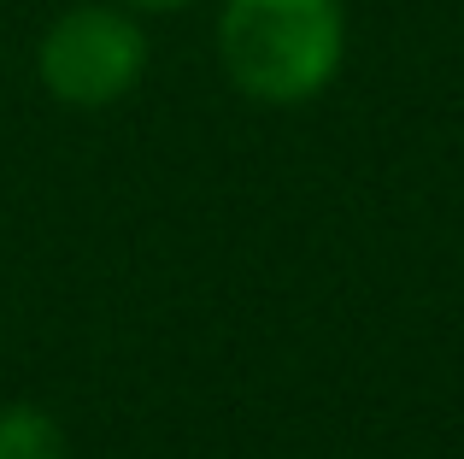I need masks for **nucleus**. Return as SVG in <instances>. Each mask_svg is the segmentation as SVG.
Wrapping results in <instances>:
<instances>
[{
  "label": "nucleus",
  "mask_w": 464,
  "mask_h": 459,
  "mask_svg": "<svg viewBox=\"0 0 464 459\" xmlns=\"http://www.w3.org/2000/svg\"><path fill=\"white\" fill-rule=\"evenodd\" d=\"M347 59L341 0H224L218 65L259 106H306Z\"/></svg>",
  "instance_id": "nucleus-1"
},
{
  "label": "nucleus",
  "mask_w": 464,
  "mask_h": 459,
  "mask_svg": "<svg viewBox=\"0 0 464 459\" xmlns=\"http://www.w3.org/2000/svg\"><path fill=\"white\" fill-rule=\"evenodd\" d=\"M35 71H42V89L59 106L101 112V106H118L141 83V71H148V35H141L130 6L82 0V6L59 12L47 24L42 47H35Z\"/></svg>",
  "instance_id": "nucleus-2"
},
{
  "label": "nucleus",
  "mask_w": 464,
  "mask_h": 459,
  "mask_svg": "<svg viewBox=\"0 0 464 459\" xmlns=\"http://www.w3.org/2000/svg\"><path fill=\"white\" fill-rule=\"evenodd\" d=\"M65 430H59L53 413L30 401L0 406V459H65Z\"/></svg>",
  "instance_id": "nucleus-3"
},
{
  "label": "nucleus",
  "mask_w": 464,
  "mask_h": 459,
  "mask_svg": "<svg viewBox=\"0 0 464 459\" xmlns=\"http://www.w3.org/2000/svg\"><path fill=\"white\" fill-rule=\"evenodd\" d=\"M130 12H182V6H194V0H124Z\"/></svg>",
  "instance_id": "nucleus-4"
}]
</instances>
